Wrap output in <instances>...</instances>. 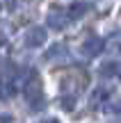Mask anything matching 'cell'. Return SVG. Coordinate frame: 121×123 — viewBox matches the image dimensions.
<instances>
[{
    "label": "cell",
    "mask_w": 121,
    "mask_h": 123,
    "mask_svg": "<svg viewBox=\"0 0 121 123\" xmlns=\"http://www.w3.org/2000/svg\"><path fill=\"white\" fill-rule=\"evenodd\" d=\"M41 123H59V121H57V119H44Z\"/></svg>",
    "instance_id": "30bf717a"
},
{
    "label": "cell",
    "mask_w": 121,
    "mask_h": 123,
    "mask_svg": "<svg viewBox=\"0 0 121 123\" xmlns=\"http://www.w3.org/2000/svg\"><path fill=\"white\" fill-rule=\"evenodd\" d=\"M64 12H66L69 21H78V18H82L87 12H89V2H73V5H69Z\"/></svg>",
    "instance_id": "5b68a950"
},
{
    "label": "cell",
    "mask_w": 121,
    "mask_h": 123,
    "mask_svg": "<svg viewBox=\"0 0 121 123\" xmlns=\"http://www.w3.org/2000/svg\"><path fill=\"white\" fill-rule=\"evenodd\" d=\"M46 25H48L50 30H55V32H62L64 27L69 25L66 12H64L59 5H53V7L48 9V14H46Z\"/></svg>",
    "instance_id": "7a4b0ae2"
},
{
    "label": "cell",
    "mask_w": 121,
    "mask_h": 123,
    "mask_svg": "<svg viewBox=\"0 0 121 123\" xmlns=\"http://www.w3.org/2000/svg\"><path fill=\"white\" fill-rule=\"evenodd\" d=\"M23 93H25V100L32 110H41L46 105V98H44V82H41V75L37 71H30L25 80V87H23Z\"/></svg>",
    "instance_id": "6da1fadb"
},
{
    "label": "cell",
    "mask_w": 121,
    "mask_h": 123,
    "mask_svg": "<svg viewBox=\"0 0 121 123\" xmlns=\"http://www.w3.org/2000/svg\"><path fill=\"white\" fill-rule=\"evenodd\" d=\"M119 73V64L117 62H103V64H101V75H103V78H114V75Z\"/></svg>",
    "instance_id": "52a82bcc"
},
{
    "label": "cell",
    "mask_w": 121,
    "mask_h": 123,
    "mask_svg": "<svg viewBox=\"0 0 121 123\" xmlns=\"http://www.w3.org/2000/svg\"><path fill=\"white\" fill-rule=\"evenodd\" d=\"M103 48H105V41L101 39V37H94V34H91L89 39H85L82 46H80V50H82L85 57H96V55L103 53Z\"/></svg>",
    "instance_id": "3957f363"
},
{
    "label": "cell",
    "mask_w": 121,
    "mask_h": 123,
    "mask_svg": "<svg viewBox=\"0 0 121 123\" xmlns=\"http://www.w3.org/2000/svg\"><path fill=\"white\" fill-rule=\"evenodd\" d=\"M14 91H16V87H14V78L9 80L7 75H2V78H0V100H9V98L14 96Z\"/></svg>",
    "instance_id": "8992f818"
},
{
    "label": "cell",
    "mask_w": 121,
    "mask_h": 123,
    "mask_svg": "<svg viewBox=\"0 0 121 123\" xmlns=\"http://www.w3.org/2000/svg\"><path fill=\"white\" fill-rule=\"evenodd\" d=\"M105 96H108V89H103V87L96 89V91H94V100H91V107H98V103H101V100L105 103Z\"/></svg>",
    "instance_id": "ba28073f"
},
{
    "label": "cell",
    "mask_w": 121,
    "mask_h": 123,
    "mask_svg": "<svg viewBox=\"0 0 121 123\" xmlns=\"http://www.w3.org/2000/svg\"><path fill=\"white\" fill-rule=\"evenodd\" d=\"M46 39H48L46 27H32V30L27 32V37H25V46L27 48H39V46L46 43Z\"/></svg>",
    "instance_id": "277c9868"
},
{
    "label": "cell",
    "mask_w": 121,
    "mask_h": 123,
    "mask_svg": "<svg viewBox=\"0 0 121 123\" xmlns=\"http://www.w3.org/2000/svg\"><path fill=\"white\" fill-rule=\"evenodd\" d=\"M73 105H76L73 96H64V98H62V107H64V110H73Z\"/></svg>",
    "instance_id": "9c48e42d"
}]
</instances>
